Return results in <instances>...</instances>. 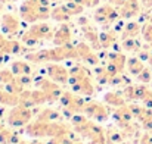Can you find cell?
Segmentation results:
<instances>
[{
	"label": "cell",
	"instance_id": "6da1fadb",
	"mask_svg": "<svg viewBox=\"0 0 152 144\" xmlns=\"http://www.w3.org/2000/svg\"><path fill=\"white\" fill-rule=\"evenodd\" d=\"M31 118V112L24 107V106H19L16 109H13L9 115V124L12 127H21V125H25Z\"/></svg>",
	"mask_w": 152,
	"mask_h": 144
},
{
	"label": "cell",
	"instance_id": "7a4b0ae2",
	"mask_svg": "<svg viewBox=\"0 0 152 144\" xmlns=\"http://www.w3.org/2000/svg\"><path fill=\"white\" fill-rule=\"evenodd\" d=\"M48 74H49V77H50L53 81H56V82H62V84H65L66 82V80H69V72H66L62 66H59V65H50L49 68H48Z\"/></svg>",
	"mask_w": 152,
	"mask_h": 144
},
{
	"label": "cell",
	"instance_id": "3957f363",
	"mask_svg": "<svg viewBox=\"0 0 152 144\" xmlns=\"http://www.w3.org/2000/svg\"><path fill=\"white\" fill-rule=\"evenodd\" d=\"M129 72L132 74V75H134V77H137L143 69H145V65L142 63V60L139 59V57H134V59H130L129 60Z\"/></svg>",
	"mask_w": 152,
	"mask_h": 144
},
{
	"label": "cell",
	"instance_id": "277c9868",
	"mask_svg": "<svg viewBox=\"0 0 152 144\" xmlns=\"http://www.w3.org/2000/svg\"><path fill=\"white\" fill-rule=\"evenodd\" d=\"M16 27H18V22H16V19L13 16L6 15L3 18V27H1V30L4 33H15L16 31Z\"/></svg>",
	"mask_w": 152,
	"mask_h": 144
},
{
	"label": "cell",
	"instance_id": "5b68a950",
	"mask_svg": "<svg viewBox=\"0 0 152 144\" xmlns=\"http://www.w3.org/2000/svg\"><path fill=\"white\" fill-rule=\"evenodd\" d=\"M12 72L15 75H18V77H21V75H30L31 68L27 63H24V62H15L12 65Z\"/></svg>",
	"mask_w": 152,
	"mask_h": 144
},
{
	"label": "cell",
	"instance_id": "8992f818",
	"mask_svg": "<svg viewBox=\"0 0 152 144\" xmlns=\"http://www.w3.org/2000/svg\"><path fill=\"white\" fill-rule=\"evenodd\" d=\"M115 116H117V119H118V121H129V122L134 118V116H133V113H132V110L129 109V106H127V107L124 106V107L118 109V110L115 112Z\"/></svg>",
	"mask_w": 152,
	"mask_h": 144
},
{
	"label": "cell",
	"instance_id": "52a82bcc",
	"mask_svg": "<svg viewBox=\"0 0 152 144\" xmlns=\"http://www.w3.org/2000/svg\"><path fill=\"white\" fill-rule=\"evenodd\" d=\"M105 100L111 104H117V106H123L124 104V98L121 97V93H108Z\"/></svg>",
	"mask_w": 152,
	"mask_h": 144
},
{
	"label": "cell",
	"instance_id": "ba28073f",
	"mask_svg": "<svg viewBox=\"0 0 152 144\" xmlns=\"http://www.w3.org/2000/svg\"><path fill=\"white\" fill-rule=\"evenodd\" d=\"M58 118H59V113H58V112L48 109V110H43V112H42V115L39 116V121H42V122H49V121H55V119H58Z\"/></svg>",
	"mask_w": 152,
	"mask_h": 144
},
{
	"label": "cell",
	"instance_id": "9c48e42d",
	"mask_svg": "<svg viewBox=\"0 0 152 144\" xmlns=\"http://www.w3.org/2000/svg\"><path fill=\"white\" fill-rule=\"evenodd\" d=\"M137 33H139V25H137L136 22H130V24H127L123 37H124V38H132V37H134Z\"/></svg>",
	"mask_w": 152,
	"mask_h": 144
},
{
	"label": "cell",
	"instance_id": "30bf717a",
	"mask_svg": "<svg viewBox=\"0 0 152 144\" xmlns=\"http://www.w3.org/2000/svg\"><path fill=\"white\" fill-rule=\"evenodd\" d=\"M106 144H120L123 141V134L117 132V131H109L108 137H106Z\"/></svg>",
	"mask_w": 152,
	"mask_h": 144
},
{
	"label": "cell",
	"instance_id": "8fae6325",
	"mask_svg": "<svg viewBox=\"0 0 152 144\" xmlns=\"http://www.w3.org/2000/svg\"><path fill=\"white\" fill-rule=\"evenodd\" d=\"M148 91L149 90L145 85H134V100H143Z\"/></svg>",
	"mask_w": 152,
	"mask_h": 144
},
{
	"label": "cell",
	"instance_id": "7c38bea8",
	"mask_svg": "<svg viewBox=\"0 0 152 144\" xmlns=\"http://www.w3.org/2000/svg\"><path fill=\"white\" fill-rule=\"evenodd\" d=\"M137 78H139V81L140 82H151L152 80V74H151V69H148V68H145L139 75H137Z\"/></svg>",
	"mask_w": 152,
	"mask_h": 144
},
{
	"label": "cell",
	"instance_id": "4fadbf2b",
	"mask_svg": "<svg viewBox=\"0 0 152 144\" xmlns=\"http://www.w3.org/2000/svg\"><path fill=\"white\" fill-rule=\"evenodd\" d=\"M72 100H74V96H72L71 93H62V96L59 98V101H61V104H62L64 107H68V106L72 103Z\"/></svg>",
	"mask_w": 152,
	"mask_h": 144
},
{
	"label": "cell",
	"instance_id": "5bb4252c",
	"mask_svg": "<svg viewBox=\"0 0 152 144\" xmlns=\"http://www.w3.org/2000/svg\"><path fill=\"white\" fill-rule=\"evenodd\" d=\"M99 38H101V44H103L105 47L106 46H111L114 43V35L112 34H108V33H102Z\"/></svg>",
	"mask_w": 152,
	"mask_h": 144
},
{
	"label": "cell",
	"instance_id": "9a60e30c",
	"mask_svg": "<svg viewBox=\"0 0 152 144\" xmlns=\"http://www.w3.org/2000/svg\"><path fill=\"white\" fill-rule=\"evenodd\" d=\"M12 140V132L9 130H1L0 131V144H7Z\"/></svg>",
	"mask_w": 152,
	"mask_h": 144
},
{
	"label": "cell",
	"instance_id": "2e32d148",
	"mask_svg": "<svg viewBox=\"0 0 152 144\" xmlns=\"http://www.w3.org/2000/svg\"><path fill=\"white\" fill-rule=\"evenodd\" d=\"M71 121H72L74 127H80V125H83V124H86V122H87L86 116H84V115H80V113H75V115L71 118Z\"/></svg>",
	"mask_w": 152,
	"mask_h": 144
},
{
	"label": "cell",
	"instance_id": "e0dca14e",
	"mask_svg": "<svg viewBox=\"0 0 152 144\" xmlns=\"http://www.w3.org/2000/svg\"><path fill=\"white\" fill-rule=\"evenodd\" d=\"M13 80V72H7V71H0V82L7 84L9 81Z\"/></svg>",
	"mask_w": 152,
	"mask_h": 144
},
{
	"label": "cell",
	"instance_id": "ac0fdd59",
	"mask_svg": "<svg viewBox=\"0 0 152 144\" xmlns=\"http://www.w3.org/2000/svg\"><path fill=\"white\" fill-rule=\"evenodd\" d=\"M123 47L126 48V50H136V48H137V43L133 40V37H132V38H124Z\"/></svg>",
	"mask_w": 152,
	"mask_h": 144
},
{
	"label": "cell",
	"instance_id": "d6986e66",
	"mask_svg": "<svg viewBox=\"0 0 152 144\" xmlns=\"http://www.w3.org/2000/svg\"><path fill=\"white\" fill-rule=\"evenodd\" d=\"M129 109L132 110L133 116H134V118H137V119H139V116L142 115V110H143V107H142V106H137V104H134V103H133V104H130V106H129Z\"/></svg>",
	"mask_w": 152,
	"mask_h": 144
},
{
	"label": "cell",
	"instance_id": "ffe728a7",
	"mask_svg": "<svg viewBox=\"0 0 152 144\" xmlns=\"http://www.w3.org/2000/svg\"><path fill=\"white\" fill-rule=\"evenodd\" d=\"M142 101H143V106H145V107H149V109H152V91H151V90L148 91V94L145 96V98H143Z\"/></svg>",
	"mask_w": 152,
	"mask_h": 144
},
{
	"label": "cell",
	"instance_id": "44dd1931",
	"mask_svg": "<svg viewBox=\"0 0 152 144\" xmlns=\"http://www.w3.org/2000/svg\"><path fill=\"white\" fill-rule=\"evenodd\" d=\"M18 81H19L22 85H25V84H31V78H30V75H21V77L18 78Z\"/></svg>",
	"mask_w": 152,
	"mask_h": 144
},
{
	"label": "cell",
	"instance_id": "7402d4cb",
	"mask_svg": "<svg viewBox=\"0 0 152 144\" xmlns=\"http://www.w3.org/2000/svg\"><path fill=\"white\" fill-rule=\"evenodd\" d=\"M140 144H152V134H151V132L142 137V140H140Z\"/></svg>",
	"mask_w": 152,
	"mask_h": 144
},
{
	"label": "cell",
	"instance_id": "603a6c76",
	"mask_svg": "<svg viewBox=\"0 0 152 144\" xmlns=\"http://www.w3.org/2000/svg\"><path fill=\"white\" fill-rule=\"evenodd\" d=\"M89 144H101V143H99V141H96V140H92Z\"/></svg>",
	"mask_w": 152,
	"mask_h": 144
},
{
	"label": "cell",
	"instance_id": "cb8c5ba5",
	"mask_svg": "<svg viewBox=\"0 0 152 144\" xmlns=\"http://www.w3.org/2000/svg\"><path fill=\"white\" fill-rule=\"evenodd\" d=\"M149 63H151V66H152V54H151V57H149Z\"/></svg>",
	"mask_w": 152,
	"mask_h": 144
},
{
	"label": "cell",
	"instance_id": "d4e9b609",
	"mask_svg": "<svg viewBox=\"0 0 152 144\" xmlns=\"http://www.w3.org/2000/svg\"><path fill=\"white\" fill-rule=\"evenodd\" d=\"M151 24H152V16H151Z\"/></svg>",
	"mask_w": 152,
	"mask_h": 144
},
{
	"label": "cell",
	"instance_id": "484cf974",
	"mask_svg": "<svg viewBox=\"0 0 152 144\" xmlns=\"http://www.w3.org/2000/svg\"><path fill=\"white\" fill-rule=\"evenodd\" d=\"M151 134H152V132H151Z\"/></svg>",
	"mask_w": 152,
	"mask_h": 144
}]
</instances>
